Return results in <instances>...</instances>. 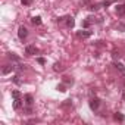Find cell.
<instances>
[{"label": "cell", "instance_id": "1", "mask_svg": "<svg viewBox=\"0 0 125 125\" xmlns=\"http://www.w3.org/2000/svg\"><path fill=\"white\" fill-rule=\"evenodd\" d=\"M12 97H13V109L15 110H19L21 107H22V96H21V93L18 91V90H13L12 91Z\"/></svg>", "mask_w": 125, "mask_h": 125}, {"label": "cell", "instance_id": "2", "mask_svg": "<svg viewBox=\"0 0 125 125\" xmlns=\"http://www.w3.org/2000/svg\"><path fill=\"white\" fill-rule=\"evenodd\" d=\"M24 100H25V104H27V113H32V109H31V106H32V103H34V97L31 96V94H25V97H24Z\"/></svg>", "mask_w": 125, "mask_h": 125}, {"label": "cell", "instance_id": "3", "mask_svg": "<svg viewBox=\"0 0 125 125\" xmlns=\"http://www.w3.org/2000/svg\"><path fill=\"white\" fill-rule=\"evenodd\" d=\"M88 104H90V109H91V110H97L99 106H100V100H99L97 97H93V99L88 102Z\"/></svg>", "mask_w": 125, "mask_h": 125}, {"label": "cell", "instance_id": "4", "mask_svg": "<svg viewBox=\"0 0 125 125\" xmlns=\"http://www.w3.org/2000/svg\"><path fill=\"white\" fill-rule=\"evenodd\" d=\"M27 35H28V30H27L24 25H21V27L18 28V37H19L21 40H24V38H27Z\"/></svg>", "mask_w": 125, "mask_h": 125}, {"label": "cell", "instance_id": "5", "mask_svg": "<svg viewBox=\"0 0 125 125\" xmlns=\"http://www.w3.org/2000/svg\"><path fill=\"white\" fill-rule=\"evenodd\" d=\"M13 71H16V66L12 63V65H5L3 66V69H2V74L3 75H8V74H10V72H13Z\"/></svg>", "mask_w": 125, "mask_h": 125}, {"label": "cell", "instance_id": "6", "mask_svg": "<svg viewBox=\"0 0 125 125\" xmlns=\"http://www.w3.org/2000/svg\"><path fill=\"white\" fill-rule=\"evenodd\" d=\"M37 53H38V49L35 46H27L25 47V54L32 56V54H37Z\"/></svg>", "mask_w": 125, "mask_h": 125}, {"label": "cell", "instance_id": "7", "mask_svg": "<svg viewBox=\"0 0 125 125\" xmlns=\"http://www.w3.org/2000/svg\"><path fill=\"white\" fill-rule=\"evenodd\" d=\"M116 15L118 16H124L125 15V5H118L116 6Z\"/></svg>", "mask_w": 125, "mask_h": 125}, {"label": "cell", "instance_id": "8", "mask_svg": "<svg viewBox=\"0 0 125 125\" xmlns=\"http://www.w3.org/2000/svg\"><path fill=\"white\" fill-rule=\"evenodd\" d=\"M113 119L118 121V122H124V121H125V116H124L121 112H116V113H113Z\"/></svg>", "mask_w": 125, "mask_h": 125}, {"label": "cell", "instance_id": "9", "mask_svg": "<svg viewBox=\"0 0 125 125\" xmlns=\"http://www.w3.org/2000/svg\"><path fill=\"white\" fill-rule=\"evenodd\" d=\"M115 68H116V69H118V71H119V72H121V74L124 75V77H125V66H124L122 63H119V62H116V63H115Z\"/></svg>", "mask_w": 125, "mask_h": 125}, {"label": "cell", "instance_id": "10", "mask_svg": "<svg viewBox=\"0 0 125 125\" xmlns=\"http://www.w3.org/2000/svg\"><path fill=\"white\" fill-rule=\"evenodd\" d=\"M74 25H75V19L72 16H68L66 18V27L68 28H74Z\"/></svg>", "mask_w": 125, "mask_h": 125}, {"label": "cell", "instance_id": "11", "mask_svg": "<svg viewBox=\"0 0 125 125\" xmlns=\"http://www.w3.org/2000/svg\"><path fill=\"white\" fill-rule=\"evenodd\" d=\"M77 35H78V37H83V38H87V37L91 35V31H83V30H81V31L77 32Z\"/></svg>", "mask_w": 125, "mask_h": 125}, {"label": "cell", "instance_id": "12", "mask_svg": "<svg viewBox=\"0 0 125 125\" xmlns=\"http://www.w3.org/2000/svg\"><path fill=\"white\" fill-rule=\"evenodd\" d=\"M93 22H96V21H94L93 18H87V19H85V21L83 22V27H84V28H88V27H90V25H91Z\"/></svg>", "mask_w": 125, "mask_h": 125}, {"label": "cell", "instance_id": "13", "mask_svg": "<svg viewBox=\"0 0 125 125\" xmlns=\"http://www.w3.org/2000/svg\"><path fill=\"white\" fill-rule=\"evenodd\" d=\"M62 83H63V84H66V85H72V84H74V80H72V78H69V77H63Z\"/></svg>", "mask_w": 125, "mask_h": 125}, {"label": "cell", "instance_id": "14", "mask_svg": "<svg viewBox=\"0 0 125 125\" xmlns=\"http://www.w3.org/2000/svg\"><path fill=\"white\" fill-rule=\"evenodd\" d=\"M56 90H57V91H60V93H65V91H66V84H63V83L59 84V85L56 87Z\"/></svg>", "mask_w": 125, "mask_h": 125}, {"label": "cell", "instance_id": "15", "mask_svg": "<svg viewBox=\"0 0 125 125\" xmlns=\"http://www.w3.org/2000/svg\"><path fill=\"white\" fill-rule=\"evenodd\" d=\"M31 22H32L34 25H40V24H41V18H40V16H34V18L31 19Z\"/></svg>", "mask_w": 125, "mask_h": 125}, {"label": "cell", "instance_id": "16", "mask_svg": "<svg viewBox=\"0 0 125 125\" xmlns=\"http://www.w3.org/2000/svg\"><path fill=\"white\" fill-rule=\"evenodd\" d=\"M53 69H54V71L57 72V71H63L65 68H63V66H62L60 63H54V66H53Z\"/></svg>", "mask_w": 125, "mask_h": 125}, {"label": "cell", "instance_id": "17", "mask_svg": "<svg viewBox=\"0 0 125 125\" xmlns=\"http://www.w3.org/2000/svg\"><path fill=\"white\" fill-rule=\"evenodd\" d=\"M37 62H38L40 65H44V63H46V59H44V57H37Z\"/></svg>", "mask_w": 125, "mask_h": 125}, {"label": "cell", "instance_id": "18", "mask_svg": "<svg viewBox=\"0 0 125 125\" xmlns=\"http://www.w3.org/2000/svg\"><path fill=\"white\" fill-rule=\"evenodd\" d=\"M31 2H32V0H21V3H22L24 6H28V5H31Z\"/></svg>", "mask_w": 125, "mask_h": 125}, {"label": "cell", "instance_id": "19", "mask_svg": "<svg viewBox=\"0 0 125 125\" xmlns=\"http://www.w3.org/2000/svg\"><path fill=\"white\" fill-rule=\"evenodd\" d=\"M13 83H15V84H18V85L21 84V80H19V77H18V75H15V77H13Z\"/></svg>", "mask_w": 125, "mask_h": 125}, {"label": "cell", "instance_id": "20", "mask_svg": "<svg viewBox=\"0 0 125 125\" xmlns=\"http://www.w3.org/2000/svg\"><path fill=\"white\" fill-rule=\"evenodd\" d=\"M122 99H124V102H125V91L122 93Z\"/></svg>", "mask_w": 125, "mask_h": 125}]
</instances>
